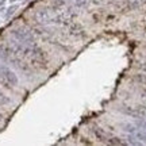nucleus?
<instances>
[{"instance_id": "nucleus-2", "label": "nucleus", "mask_w": 146, "mask_h": 146, "mask_svg": "<svg viewBox=\"0 0 146 146\" xmlns=\"http://www.w3.org/2000/svg\"><path fill=\"white\" fill-rule=\"evenodd\" d=\"M69 33H70V35L81 36L84 35V27L80 23H72V26L69 29Z\"/></svg>"}, {"instance_id": "nucleus-7", "label": "nucleus", "mask_w": 146, "mask_h": 146, "mask_svg": "<svg viewBox=\"0 0 146 146\" xmlns=\"http://www.w3.org/2000/svg\"><path fill=\"white\" fill-rule=\"evenodd\" d=\"M137 78H138L139 81H142V83H143V84H146V77H142V76H138V77H137Z\"/></svg>"}, {"instance_id": "nucleus-4", "label": "nucleus", "mask_w": 146, "mask_h": 146, "mask_svg": "<svg viewBox=\"0 0 146 146\" xmlns=\"http://www.w3.org/2000/svg\"><path fill=\"white\" fill-rule=\"evenodd\" d=\"M94 131H95V135L98 137L99 139H102V141H106V133L102 130V129H99V127H95Z\"/></svg>"}, {"instance_id": "nucleus-6", "label": "nucleus", "mask_w": 146, "mask_h": 146, "mask_svg": "<svg viewBox=\"0 0 146 146\" xmlns=\"http://www.w3.org/2000/svg\"><path fill=\"white\" fill-rule=\"evenodd\" d=\"M87 1H88V0H76V4H77L78 7H81V5L87 4Z\"/></svg>"}, {"instance_id": "nucleus-5", "label": "nucleus", "mask_w": 146, "mask_h": 146, "mask_svg": "<svg viewBox=\"0 0 146 146\" xmlns=\"http://www.w3.org/2000/svg\"><path fill=\"white\" fill-rule=\"evenodd\" d=\"M107 143H110V145H118V146H120V145H126L127 142H123V141H120L119 138H111V139H107Z\"/></svg>"}, {"instance_id": "nucleus-3", "label": "nucleus", "mask_w": 146, "mask_h": 146, "mask_svg": "<svg viewBox=\"0 0 146 146\" xmlns=\"http://www.w3.org/2000/svg\"><path fill=\"white\" fill-rule=\"evenodd\" d=\"M137 129H138L137 125H131V123H126V125H123V130H125L126 133H129V134H133Z\"/></svg>"}, {"instance_id": "nucleus-1", "label": "nucleus", "mask_w": 146, "mask_h": 146, "mask_svg": "<svg viewBox=\"0 0 146 146\" xmlns=\"http://www.w3.org/2000/svg\"><path fill=\"white\" fill-rule=\"evenodd\" d=\"M0 77L3 80V83L8 87H15L18 84V77L15 76V73L7 66H0Z\"/></svg>"}]
</instances>
